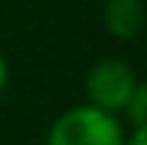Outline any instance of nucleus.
<instances>
[{"instance_id": "nucleus-5", "label": "nucleus", "mask_w": 147, "mask_h": 145, "mask_svg": "<svg viewBox=\"0 0 147 145\" xmlns=\"http://www.w3.org/2000/svg\"><path fill=\"white\" fill-rule=\"evenodd\" d=\"M123 145H147V130H132L123 139Z\"/></svg>"}, {"instance_id": "nucleus-2", "label": "nucleus", "mask_w": 147, "mask_h": 145, "mask_svg": "<svg viewBox=\"0 0 147 145\" xmlns=\"http://www.w3.org/2000/svg\"><path fill=\"white\" fill-rule=\"evenodd\" d=\"M135 88H138L135 70L120 57H102L87 72V103L111 115L126 109Z\"/></svg>"}, {"instance_id": "nucleus-6", "label": "nucleus", "mask_w": 147, "mask_h": 145, "mask_svg": "<svg viewBox=\"0 0 147 145\" xmlns=\"http://www.w3.org/2000/svg\"><path fill=\"white\" fill-rule=\"evenodd\" d=\"M6 79H9V67H6V57H3V51H0V94H3V88H6Z\"/></svg>"}, {"instance_id": "nucleus-3", "label": "nucleus", "mask_w": 147, "mask_h": 145, "mask_svg": "<svg viewBox=\"0 0 147 145\" xmlns=\"http://www.w3.org/2000/svg\"><path fill=\"white\" fill-rule=\"evenodd\" d=\"M102 18L114 39H135L144 27V3L141 0H108Z\"/></svg>"}, {"instance_id": "nucleus-1", "label": "nucleus", "mask_w": 147, "mask_h": 145, "mask_svg": "<svg viewBox=\"0 0 147 145\" xmlns=\"http://www.w3.org/2000/svg\"><path fill=\"white\" fill-rule=\"evenodd\" d=\"M123 139L126 133L117 115L84 103L66 109L51 124L45 145H123Z\"/></svg>"}, {"instance_id": "nucleus-4", "label": "nucleus", "mask_w": 147, "mask_h": 145, "mask_svg": "<svg viewBox=\"0 0 147 145\" xmlns=\"http://www.w3.org/2000/svg\"><path fill=\"white\" fill-rule=\"evenodd\" d=\"M123 115L129 118L132 130H144L147 127V85L144 82H138V88L132 91V97H129V103H126Z\"/></svg>"}]
</instances>
